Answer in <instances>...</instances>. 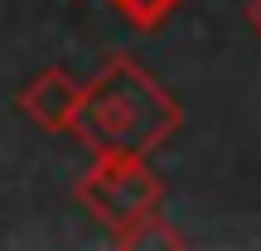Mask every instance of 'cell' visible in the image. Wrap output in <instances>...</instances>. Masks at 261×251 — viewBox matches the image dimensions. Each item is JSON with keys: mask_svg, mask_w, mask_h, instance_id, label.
Returning <instances> with one entry per match:
<instances>
[{"mask_svg": "<svg viewBox=\"0 0 261 251\" xmlns=\"http://www.w3.org/2000/svg\"><path fill=\"white\" fill-rule=\"evenodd\" d=\"M247 24L261 34V0H247Z\"/></svg>", "mask_w": 261, "mask_h": 251, "instance_id": "cell-6", "label": "cell"}, {"mask_svg": "<svg viewBox=\"0 0 261 251\" xmlns=\"http://www.w3.org/2000/svg\"><path fill=\"white\" fill-rule=\"evenodd\" d=\"M77 97H83V82L63 68H44L34 73L24 87H19V116H29L39 130H73L77 116Z\"/></svg>", "mask_w": 261, "mask_h": 251, "instance_id": "cell-3", "label": "cell"}, {"mask_svg": "<svg viewBox=\"0 0 261 251\" xmlns=\"http://www.w3.org/2000/svg\"><path fill=\"white\" fill-rule=\"evenodd\" d=\"M107 5H112L130 29H145V34H155V29L165 24V19L174 15L184 0H107Z\"/></svg>", "mask_w": 261, "mask_h": 251, "instance_id": "cell-4", "label": "cell"}, {"mask_svg": "<svg viewBox=\"0 0 261 251\" xmlns=\"http://www.w3.org/2000/svg\"><path fill=\"white\" fill-rule=\"evenodd\" d=\"M184 126V106L130 53H112L83 87L73 135L92 155H150Z\"/></svg>", "mask_w": 261, "mask_h": 251, "instance_id": "cell-1", "label": "cell"}, {"mask_svg": "<svg viewBox=\"0 0 261 251\" xmlns=\"http://www.w3.org/2000/svg\"><path fill=\"white\" fill-rule=\"evenodd\" d=\"M77 203L102 227H112V237H121L160 213L165 179L145 164V155H97V164L77 179Z\"/></svg>", "mask_w": 261, "mask_h": 251, "instance_id": "cell-2", "label": "cell"}, {"mask_svg": "<svg viewBox=\"0 0 261 251\" xmlns=\"http://www.w3.org/2000/svg\"><path fill=\"white\" fill-rule=\"evenodd\" d=\"M116 246H184V232L165 227V217H160V213H150L145 222H136L130 232L116 237Z\"/></svg>", "mask_w": 261, "mask_h": 251, "instance_id": "cell-5", "label": "cell"}]
</instances>
